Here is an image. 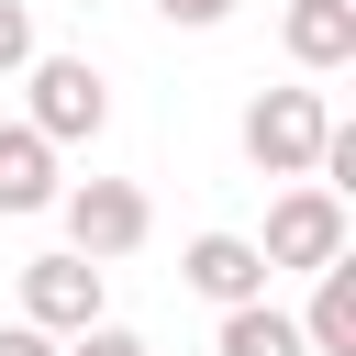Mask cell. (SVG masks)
<instances>
[{
    "label": "cell",
    "mask_w": 356,
    "mask_h": 356,
    "mask_svg": "<svg viewBox=\"0 0 356 356\" xmlns=\"http://www.w3.org/2000/svg\"><path fill=\"white\" fill-rule=\"evenodd\" d=\"M323 134H334V100H323V89H267V100H245V167H256V178H312Z\"/></svg>",
    "instance_id": "1"
},
{
    "label": "cell",
    "mask_w": 356,
    "mask_h": 356,
    "mask_svg": "<svg viewBox=\"0 0 356 356\" xmlns=\"http://www.w3.org/2000/svg\"><path fill=\"white\" fill-rule=\"evenodd\" d=\"M22 89H33V134L44 145H100V122H111V89H100V67L89 56H22Z\"/></svg>",
    "instance_id": "2"
},
{
    "label": "cell",
    "mask_w": 356,
    "mask_h": 356,
    "mask_svg": "<svg viewBox=\"0 0 356 356\" xmlns=\"http://www.w3.org/2000/svg\"><path fill=\"white\" fill-rule=\"evenodd\" d=\"M256 256H267V278L278 267H323V256H345V189H323V178H289L278 200H267V234H256Z\"/></svg>",
    "instance_id": "3"
},
{
    "label": "cell",
    "mask_w": 356,
    "mask_h": 356,
    "mask_svg": "<svg viewBox=\"0 0 356 356\" xmlns=\"http://www.w3.org/2000/svg\"><path fill=\"white\" fill-rule=\"evenodd\" d=\"M56 211H67V245H78L89 267H111V256H134V245L156 234V211H145L134 178H78V189H56Z\"/></svg>",
    "instance_id": "4"
},
{
    "label": "cell",
    "mask_w": 356,
    "mask_h": 356,
    "mask_svg": "<svg viewBox=\"0 0 356 356\" xmlns=\"http://www.w3.org/2000/svg\"><path fill=\"white\" fill-rule=\"evenodd\" d=\"M22 323H44L56 345H67L78 323H100V267H89L78 245H67V256H33V267H22Z\"/></svg>",
    "instance_id": "5"
},
{
    "label": "cell",
    "mask_w": 356,
    "mask_h": 356,
    "mask_svg": "<svg viewBox=\"0 0 356 356\" xmlns=\"http://www.w3.org/2000/svg\"><path fill=\"white\" fill-rule=\"evenodd\" d=\"M178 278H189L211 312H234V300H256V289H267V256H256V234H189Z\"/></svg>",
    "instance_id": "6"
},
{
    "label": "cell",
    "mask_w": 356,
    "mask_h": 356,
    "mask_svg": "<svg viewBox=\"0 0 356 356\" xmlns=\"http://www.w3.org/2000/svg\"><path fill=\"white\" fill-rule=\"evenodd\" d=\"M278 44H289V67H300V78H334V67H356V0H289Z\"/></svg>",
    "instance_id": "7"
},
{
    "label": "cell",
    "mask_w": 356,
    "mask_h": 356,
    "mask_svg": "<svg viewBox=\"0 0 356 356\" xmlns=\"http://www.w3.org/2000/svg\"><path fill=\"white\" fill-rule=\"evenodd\" d=\"M56 145L33 122H0V211H56Z\"/></svg>",
    "instance_id": "8"
},
{
    "label": "cell",
    "mask_w": 356,
    "mask_h": 356,
    "mask_svg": "<svg viewBox=\"0 0 356 356\" xmlns=\"http://www.w3.org/2000/svg\"><path fill=\"white\" fill-rule=\"evenodd\" d=\"M300 345H312V356H356V267H345V256H323V267H312Z\"/></svg>",
    "instance_id": "9"
},
{
    "label": "cell",
    "mask_w": 356,
    "mask_h": 356,
    "mask_svg": "<svg viewBox=\"0 0 356 356\" xmlns=\"http://www.w3.org/2000/svg\"><path fill=\"white\" fill-rule=\"evenodd\" d=\"M222 356H312V345H300V312H278V300L256 289V300L222 312Z\"/></svg>",
    "instance_id": "10"
},
{
    "label": "cell",
    "mask_w": 356,
    "mask_h": 356,
    "mask_svg": "<svg viewBox=\"0 0 356 356\" xmlns=\"http://www.w3.org/2000/svg\"><path fill=\"white\" fill-rule=\"evenodd\" d=\"M56 356H156V345H145L134 323H111V312H100V323H78V334H67Z\"/></svg>",
    "instance_id": "11"
},
{
    "label": "cell",
    "mask_w": 356,
    "mask_h": 356,
    "mask_svg": "<svg viewBox=\"0 0 356 356\" xmlns=\"http://www.w3.org/2000/svg\"><path fill=\"white\" fill-rule=\"evenodd\" d=\"M22 56H33V11L0 0V78H22Z\"/></svg>",
    "instance_id": "12"
},
{
    "label": "cell",
    "mask_w": 356,
    "mask_h": 356,
    "mask_svg": "<svg viewBox=\"0 0 356 356\" xmlns=\"http://www.w3.org/2000/svg\"><path fill=\"white\" fill-rule=\"evenodd\" d=\"M156 11H167V22H178V33H211V22H222V11H234V0H156Z\"/></svg>",
    "instance_id": "13"
},
{
    "label": "cell",
    "mask_w": 356,
    "mask_h": 356,
    "mask_svg": "<svg viewBox=\"0 0 356 356\" xmlns=\"http://www.w3.org/2000/svg\"><path fill=\"white\" fill-rule=\"evenodd\" d=\"M0 356H56V334L44 323H0Z\"/></svg>",
    "instance_id": "14"
}]
</instances>
